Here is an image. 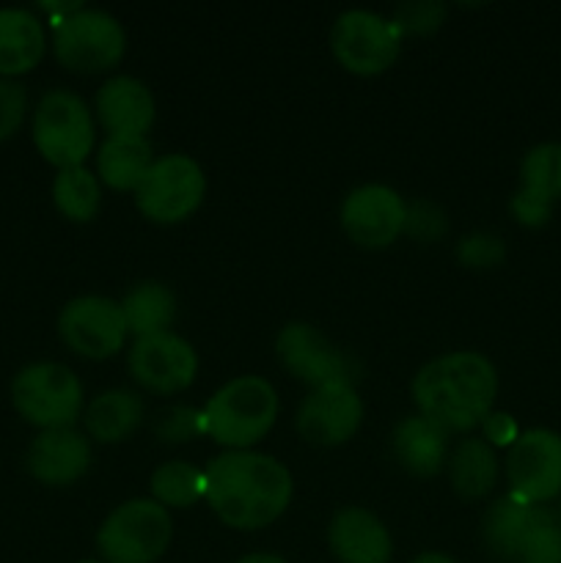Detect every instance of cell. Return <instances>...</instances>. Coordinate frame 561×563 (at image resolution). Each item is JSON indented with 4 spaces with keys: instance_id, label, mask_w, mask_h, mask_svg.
<instances>
[{
    "instance_id": "cell-1",
    "label": "cell",
    "mask_w": 561,
    "mask_h": 563,
    "mask_svg": "<svg viewBox=\"0 0 561 563\" xmlns=\"http://www.w3.org/2000/svg\"><path fill=\"white\" fill-rule=\"evenodd\" d=\"M204 498L234 531H262L289 509L295 482L289 467L262 451H223L204 467Z\"/></svg>"
},
{
    "instance_id": "cell-2",
    "label": "cell",
    "mask_w": 561,
    "mask_h": 563,
    "mask_svg": "<svg viewBox=\"0 0 561 563\" xmlns=\"http://www.w3.org/2000/svg\"><path fill=\"white\" fill-rule=\"evenodd\" d=\"M410 390L418 416L446 434H468L493 412L498 372L482 352H446L418 368Z\"/></svg>"
},
{
    "instance_id": "cell-3",
    "label": "cell",
    "mask_w": 561,
    "mask_h": 563,
    "mask_svg": "<svg viewBox=\"0 0 561 563\" xmlns=\"http://www.w3.org/2000/svg\"><path fill=\"white\" fill-rule=\"evenodd\" d=\"M280 399L273 383L242 374L220 385L204 405V434L226 451H251L273 432Z\"/></svg>"
},
{
    "instance_id": "cell-4",
    "label": "cell",
    "mask_w": 561,
    "mask_h": 563,
    "mask_svg": "<svg viewBox=\"0 0 561 563\" xmlns=\"http://www.w3.org/2000/svg\"><path fill=\"white\" fill-rule=\"evenodd\" d=\"M174 542V520L152 498L116 506L97 531V553L105 563H157Z\"/></svg>"
},
{
    "instance_id": "cell-5",
    "label": "cell",
    "mask_w": 561,
    "mask_h": 563,
    "mask_svg": "<svg viewBox=\"0 0 561 563\" xmlns=\"http://www.w3.org/2000/svg\"><path fill=\"white\" fill-rule=\"evenodd\" d=\"M53 53L64 69L102 75L127 55V31L110 11L75 5L53 27Z\"/></svg>"
},
{
    "instance_id": "cell-6",
    "label": "cell",
    "mask_w": 561,
    "mask_h": 563,
    "mask_svg": "<svg viewBox=\"0 0 561 563\" xmlns=\"http://www.w3.org/2000/svg\"><path fill=\"white\" fill-rule=\"evenodd\" d=\"M97 143V119L86 99L75 91H47L33 113V146L53 168L66 170L86 165Z\"/></svg>"
},
{
    "instance_id": "cell-7",
    "label": "cell",
    "mask_w": 561,
    "mask_h": 563,
    "mask_svg": "<svg viewBox=\"0 0 561 563\" xmlns=\"http://www.w3.org/2000/svg\"><path fill=\"white\" fill-rule=\"evenodd\" d=\"M11 401L28 423L44 429H69L82 416V383L69 366L38 361L20 368L11 383Z\"/></svg>"
},
{
    "instance_id": "cell-8",
    "label": "cell",
    "mask_w": 561,
    "mask_h": 563,
    "mask_svg": "<svg viewBox=\"0 0 561 563\" xmlns=\"http://www.w3.org/2000/svg\"><path fill=\"white\" fill-rule=\"evenodd\" d=\"M135 207L148 223L179 225L198 212L207 196L204 168L187 154H163L154 157L152 168L138 185Z\"/></svg>"
},
{
    "instance_id": "cell-9",
    "label": "cell",
    "mask_w": 561,
    "mask_h": 563,
    "mask_svg": "<svg viewBox=\"0 0 561 563\" xmlns=\"http://www.w3.org/2000/svg\"><path fill=\"white\" fill-rule=\"evenodd\" d=\"M402 33L391 16L369 9H350L336 16L330 27V49L341 69L358 77H377L396 64Z\"/></svg>"
},
{
    "instance_id": "cell-10",
    "label": "cell",
    "mask_w": 561,
    "mask_h": 563,
    "mask_svg": "<svg viewBox=\"0 0 561 563\" xmlns=\"http://www.w3.org/2000/svg\"><path fill=\"white\" fill-rule=\"evenodd\" d=\"M58 335L75 355L105 361L124 350L127 322L121 302L102 295H80L58 313Z\"/></svg>"
},
{
    "instance_id": "cell-11",
    "label": "cell",
    "mask_w": 561,
    "mask_h": 563,
    "mask_svg": "<svg viewBox=\"0 0 561 563\" xmlns=\"http://www.w3.org/2000/svg\"><path fill=\"white\" fill-rule=\"evenodd\" d=\"M127 368L148 394L174 396L196 383L198 352L190 341L168 330L132 341L127 352Z\"/></svg>"
},
{
    "instance_id": "cell-12",
    "label": "cell",
    "mask_w": 561,
    "mask_h": 563,
    "mask_svg": "<svg viewBox=\"0 0 561 563\" xmlns=\"http://www.w3.org/2000/svg\"><path fill=\"white\" fill-rule=\"evenodd\" d=\"M506 478L517 498L544 506L561 495V434L526 429L506 451Z\"/></svg>"
},
{
    "instance_id": "cell-13",
    "label": "cell",
    "mask_w": 561,
    "mask_h": 563,
    "mask_svg": "<svg viewBox=\"0 0 561 563\" xmlns=\"http://www.w3.org/2000/svg\"><path fill=\"white\" fill-rule=\"evenodd\" d=\"M363 423V399L352 383H330L308 390L295 416L297 434L317 449L350 443Z\"/></svg>"
},
{
    "instance_id": "cell-14",
    "label": "cell",
    "mask_w": 561,
    "mask_h": 563,
    "mask_svg": "<svg viewBox=\"0 0 561 563\" xmlns=\"http://www.w3.org/2000/svg\"><path fill=\"white\" fill-rule=\"evenodd\" d=\"M341 229L366 251L391 247L407 225V203L394 187L388 185H361L341 201Z\"/></svg>"
},
{
    "instance_id": "cell-15",
    "label": "cell",
    "mask_w": 561,
    "mask_h": 563,
    "mask_svg": "<svg viewBox=\"0 0 561 563\" xmlns=\"http://www.w3.org/2000/svg\"><path fill=\"white\" fill-rule=\"evenodd\" d=\"M275 355L280 366L308 388H322L330 383H352L350 357L308 322H289L275 339Z\"/></svg>"
},
{
    "instance_id": "cell-16",
    "label": "cell",
    "mask_w": 561,
    "mask_h": 563,
    "mask_svg": "<svg viewBox=\"0 0 561 563\" xmlns=\"http://www.w3.org/2000/svg\"><path fill=\"white\" fill-rule=\"evenodd\" d=\"M91 440L75 427L44 429L31 440L25 454L28 473L44 487H72L91 467Z\"/></svg>"
},
{
    "instance_id": "cell-17",
    "label": "cell",
    "mask_w": 561,
    "mask_h": 563,
    "mask_svg": "<svg viewBox=\"0 0 561 563\" xmlns=\"http://www.w3.org/2000/svg\"><path fill=\"white\" fill-rule=\"evenodd\" d=\"M94 119L108 135L146 137L157 119L152 88L132 75H116L97 88Z\"/></svg>"
},
{
    "instance_id": "cell-18",
    "label": "cell",
    "mask_w": 561,
    "mask_h": 563,
    "mask_svg": "<svg viewBox=\"0 0 561 563\" xmlns=\"http://www.w3.org/2000/svg\"><path fill=\"white\" fill-rule=\"evenodd\" d=\"M328 548L339 563H391L394 539L388 526L363 506H344L328 526Z\"/></svg>"
},
{
    "instance_id": "cell-19",
    "label": "cell",
    "mask_w": 561,
    "mask_h": 563,
    "mask_svg": "<svg viewBox=\"0 0 561 563\" xmlns=\"http://www.w3.org/2000/svg\"><path fill=\"white\" fill-rule=\"evenodd\" d=\"M396 462L416 478L438 476L449 460V434L424 416L402 418L391 434Z\"/></svg>"
},
{
    "instance_id": "cell-20",
    "label": "cell",
    "mask_w": 561,
    "mask_h": 563,
    "mask_svg": "<svg viewBox=\"0 0 561 563\" xmlns=\"http://www.w3.org/2000/svg\"><path fill=\"white\" fill-rule=\"evenodd\" d=\"M47 49V33L42 20L31 9L6 5L0 9V77L11 80L16 75L36 69Z\"/></svg>"
},
{
    "instance_id": "cell-21",
    "label": "cell",
    "mask_w": 561,
    "mask_h": 563,
    "mask_svg": "<svg viewBox=\"0 0 561 563\" xmlns=\"http://www.w3.org/2000/svg\"><path fill=\"white\" fill-rule=\"evenodd\" d=\"M143 423V399L135 390L110 388L94 396L82 410V427L91 440L119 445L130 440Z\"/></svg>"
},
{
    "instance_id": "cell-22",
    "label": "cell",
    "mask_w": 561,
    "mask_h": 563,
    "mask_svg": "<svg viewBox=\"0 0 561 563\" xmlns=\"http://www.w3.org/2000/svg\"><path fill=\"white\" fill-rule=\"evenodd\" d=\"M154 163L148 137L108 135L97 146V179L116 192H135Z\"/></svg>"
},
{
    "instance_id": "cell-23",
    "label": "cell",
    "mask_w": 561,
    "mask_h": 563,
    "mask_svg": "<svg viewBox=\"0 0 561 563\" xmlns=\"http://www.w3.org/2000/svg\"><path fill=\"white\" fill-rule=\"evenodd\" d=\"M537 511L539 506L517 498L515 493L493 500L482 522V539L490 555L506 563H517L522 542H526L528 531H531L534 520H537Z\"/></svg>"
},
{
    "instance_id": "cell-24",
    "label": "cell",
    "mask_w": 561,
    "mask_h": 563,
    "mask_svg": "<svg viewBox=\"0 0 561 563\" xmlns=\"http://www.w3.org/2000/svg\"><path fill=\"white\" fill-rule=\"evenodd\" d=\"M446 471H449L451 489L462 500H482L498 484L501 462L487 440L465 438L449 451Z\"/></svg>"
},
{
    "instance_id": "cell-25",
    "label": "cell",
    "mask_w": 561,
    "mask_h": 563,
    "mask_svg": "<svg viewBox=\"0 0 561 563\" xmlns=\"http://www.w3.org/2000/svg\"><path fill=\"white\" fill-rule=\"evenodd\" d=\"M119 302L124 311L127 333L132 339L168 333L176 319V295L170 291V286L160 284V280L135 284Z\"/></svg>"
},
{
    "instance_id": "cell-26",
    "label": "cell",
    "mask_w": 561,
    "mask_h": 563,
    "mask_svg": "<svg viewBox=\"0 0 561 563\" xmlns=\"http://www.w3.org/2000/svg\"><path fill=\"white\" fill-rule=\"evenodd\" d=\"M53 203L72 223H91L102 207V181L86 165L58 170L53 179Z\"/></svg>"
},
{
    "instance_id": "cell-27",
    "label": "cell",
    "mask_w": 561,
    "mask_h": 563,
    "mask_svg": "<svg viewBox=\"0 0 561 563\" xmlns=\"http://www.w3.org/2000/svg\"><path fill=\"white\" fill-rule=\"evenodd\" d=\"M152 500H157L165 509H190L196 500L204 498V471L193 467L190 462L170 460L163 462L148 478Z\"/></svg>"
},
{
    "instance_id": "cell-28",
    "label": "cell",
    "mask_w": 561,
    "mask_h": 563,
    "mask_svg": "<svg viewBox=\"0 0 561 563\" xmlns=\"http://www.w3.org/2000/svg\"><path fill=\"white\" fill-rule=\"evenodd\" d=\"M520 190L556 207L561 201V143L548 141L528 148L520 163Z\"/></svg>"
},
{
    "instance_id": "cell-29",
    "label": "cell",
    "mask_w": 561,
    "mask_h": 563,
    "mask_svg": "<svg viewBox=\"0 0 561 563\" xmlns=\"http://www.w3.org/2000/svg\"><path fill=\"white\" fill-rule=\"evenodd\" d=\"M517 563H561V526L559 517L550 509L539 506L537 520L528 531L526 542L520 548Z\"/></svg>"
},
{
    "instance_id": "cell-30",
    "label": "cell",
    "mask_w": 561,
    "mask_h": 563,
    "mask_svg": "<svg viewBox=\"0 0 561 563\" xmlns=\"http://www.w3.org/2000/svg\"><path fill=\"white\" fill-rule=\"evenodd\" d=\"M154 434H157L163 443H187L196 434H204V418L201 410H193V407L174 405L168 410H163L154 421Z\"/></svg>"
},
{
    "instance_id": "cell-31",
    "label": "cell",
    "mask_w": 561,
    "mask_h": 563,
    "mask_svg": "<svg viewBox=\"0 0 561 563\" xmlns=\"http://www.w3.org/2000/svg\"><path fill=\"white\" fill-rule=\"evenodd\" d=\"M443 20L446 5L432 3V0H427V3H405L394 11V16H391V22H394L396 31L402 33V38L410 36V33L413 36H427V33L438 31V27L443 25Z\"/></svg>"
},
{
    "instance_id": "cell-32",
    "label": "cell",
    "mask_w": 561,
    "mask_h": 563,
    "mask_svg": "<svg viewBox=\"0 0 561 563\" xmlns=\"http://www.w3.org/2000/svg\"><path fill=\"white\" fill-rule=\"evenodd\" d=\"M457 258L471 269L498 267V264L506 258V245L501 236L479 231V234L462 236L460 245H457Z\"/></svg>"
},
{
    "instance_id": "cell-33",
    "label": "cell",
    "mask_w": 561,
    "mask_h": 563,
    "mask_svg": "<svg viewBox=\"0 0 561 563\" xmlns=\"http://www.w3.org/2000/svg\"><path fill=\"white\" fill-rule=\"evenodd\" d=\"M28 93L25 86L16 80H3L0 77V143L9 141L25 121Z\"/></svg>"
},
{
    "instance_id": "cell-34",
    "label": "cell",
    "mask_w": 561,
    "mask_h": 563,
    "mask_svg": "<svg viewBox=\"0 0 561 563\" xmlns=\"http://www.w3.org/2000/svg\"><path fill=\"white\" fill-rule=\"evenodd\" d=\"M405 231L410 236L421 242L440 240L446 231V218L435 203L429 201H416L413 207H407V225Z\"/></svg>"
},
{
    "instance_id": "cell-35",
    "label": "cell",
    "mask_w": 561,
    "mask_h": 563,
    "mask_svg": "<svg viewBox=\"0 0 561 563\" xmlns=\"http://www.w3.org/2000/svg\"><path fill=\"white\" fill-rule=\"evenodd\" d=\"M509 212L512 218H515L520 225H526V229H542V225H548L550 214H553V207L539 201V198L528 196V192L517 190L509 201Z\"/></svg>"
},
{
    "instance_id": "cell-36",
    "label": "cell",
    "mask_w": 561,
    "mask_h": 563,
    "mask_svg": "<svg viewBox=\"0 0 561 563\" xmlns=\"http://www.w3.org/2000/svg\"><path fill=\"white\" fill-rule=\"evenodd\" d=\"M482 440H487L493 449H512L515 445V440L520 438V429H517L515 418L509 416V412H490L487 418H484L482 427Z\"/></svg>"
},
{
    "instance_id": "cell-37",
    "label": "cell",
    "mask_w": 561,
    "mask_h": 563,
    "mask_svg": "<svg viewBox=\"0 0 561 563\" xmlns=\"http://www.w3.org/2000/svg\"><path fill=\"white\" fill-rule=\"evenodd\" d=\"M410 563H460V561L449 553H440V550H424V553H418Z\"/></svg>"
},
{
    "instance_id": "cell-38",
    "label": "cell",
    "mask_w": 561,
    "mask_h": 563,
    "mask_svg": "<svg viewBox=\"0 0 561 563\" xmlns=\"http://www.w3.org/2000/svg\"><path fill=\"white\" fill-rule=\"evenodd\" d=\"M234 563H289V561L280 559V555L275 553H248L242 555V559H237Z\"/></svg>"
},
{
    "instance_id": "cell-39",
    "label": "cell",
    "mask_w": 561,
    "mask_h": 563,
    "mask_svg": "<svg viewBox=\"0 0 561 563\" xmlns=\"http://www.w3.org/2000/svg\"><path fill=\"white\" fill-rule=\"evenodd\" d=\"M77 563H105V561H99V559H86V561H77Z\"/></svg>"
},
{
    "instance_id": "cell-40",
    "label": "cell",
    "mask_w": 561,
    "mask_h": 563,
    "mask_svg": "<svg viewBox=\"0 0 561 563\" xmlns=\"http://www.w3.org/2000/svg\"><path fill=\"white\" fill-rule=\"evenodd\" d=\"M559 526H561V517H559Z\"/></svg>"
}]
</instances>
